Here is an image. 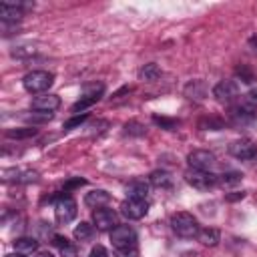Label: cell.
<instances>
[{
  "label": "cell",
  "mask_w": 257,
  "mask_h": 257,
  "mask_svg": "<svg viewBox=\"0 0 257 257\" xmlns=\"http://www.w3.org/2000/svg\"><path fill=\"white\" fill-rule=\"evenodd\" d=\"M14 249L22 255L36 253L38 251V241L34 237H18V239H14Z\"/></svg>",
  "instance_id": "ac0fdd59"
},
{
  "label": "cell",
  "mask_w": 257,
  "mask_h": 257,
  "mask_svg": "<svg viewBox=\"0 0 257 257\" xmlns=\"http://www.w3.org/2000/svg\"><path fill=\"white\" fill-rule=\"evenodd\" d=\"M88 118V112H82V114H74L72 118H68L66 122H64V131H72V128H76V126H80L84 120Z\"/></svg>",
  "instance_id": "f1b7e54d"
},
{
  "label": "cell",
  "mask_w": 257,
  "mask_h": 257,
  "mask_svg": "<svg viewBox=\"0 0 257 257\" xmlns=\"http://www.w3.org/2000/svg\"><path fill=\"white\" fill-rule=\"evenodd\" d=\"M229 155L239 161H251L257 157V145L251 139H237L229 145Z\"/></svg>",
  "instance_id": "ba28073f"
},
{
  "label": "cell",
  "mask_w": 257,
  "mask_h": 257,
  "mask_svg": "<svg viewBox=\"0 0 257 257\" xmlns=\"http://www.w3.org/2000/svg\"><path fill=\"white\" fill-rule=\"evenodd\" d=\"M241 179H243L241 173H237V171H229V173H223V175L217 177V185H221V187H235V185L241 183Z\"/></svg>",
  "instance_id": "603a6c76"
},
{
  "label": "cell",
  "mask_w": 257,
  "mask_h": 257,
  "mask_svg": "<svg viewBox=\"0 0 257 257\" xmlns=\"http://www.w3.org/2000/svg\"><path fill=\"white\" fill-rule=\"evenodd\" d=\"M245 197V193L243 191H235V193H229V195H225V199L229 201V203H235V201H241Z\"/></svg>",
  "instance_id": "e575fe53"
},
{
  "label": "cell",
  "mask_w": 257,
  "mask_h": 257,
  "mask_svg": "<svg viewBox=\"0 0 257 257\" xmlns=\"http://www.w3.org/2000/svg\"><path fill=\"white\" fill-rule=\"evenodd\" d=\"M76 201L70 195H60L54 201V217L58 223H70L76 217Z\"/></svg>",
  "instance_id": "5b68a950"
},
{
  "label": "cell",
  "mask_w": 257,
  "mask_h": 257,
  "mask_svg": "<svg viewBox=\"0 0 257 257\" xmlns=\"http://www.w3.org/2000/svg\"><path fill=\"white\" fill-rule=\"evenodd\" d=\"M92 223L96 225L98 231H112L116 227V213L112 209H96L92 213Z\"/></svg>",
  "instance_id": "7c38bea8"
},
{
  "label": "cell",
  "mask_w": 257,
  "mask_h": 257,
  "mask_svg": "<svg viewBox=\"0 0 257 257\" xmlns=\"http://www.w3.org/2000/svg\"><path fill=\"white\" fill-rule=\"evenodd\" d=\"M149 213V201L147 199H126L120 205V215L128 221H139Z\"/></svg>",
  "instance_id": "52a82bcc"
},
{
  "label": "cell",
  "mask_w": 257,
  "mask_h": 257,
  "mask_svg": "<svg viewBox=\"0 0 257 257\" xmlns=\"http://www.w3.org/2000/svg\"><path fill=\"white\" fill-rule=\"evenodd\" d=\"M2 181L4 183H22V185H28V183H34L38 181V173L36 171H24V169H4L2 171Z\"/></svg>",
  "instance_id": "8fae6325"
},
{
  "label": "cell",
  "mask_w": 257,
  "mask_h": 257,
  "mask_svg": "<svg viewBox=\"0 0 257 257\" xmlns=\"http://www.w3.org/2000/svg\"><path fill=\"white\" fill-rule=\"evenodd\" d=\"M159 76H161V68H159L155 62H149V64H145V66L139 70V78L145 80V82H155Z\"/></svg>",
  "instance_id": "ffe728a7"
},
{
  "label": "cell",
  "mask_w": 257,
  "mask_h": 257,
  "mask_svg": "<svg viewBox=\"0 0 257 257\" xmlns=\"http://www.w3.org/2000/svg\"><path fill=\"white\" fill-rule=\"evenodd\" d=\"M86 181L84 179H80V177H76V179H70V181H66V185H64V191H70V189H76V187H80V185H84Z\"/></svg>",
  "instance_id": "836d02e7"
},
{
  "label": "cell",
  "mask_w": 257,
  "mask_h": 257,
  "mask_svg": "<svg viewBox=\"0 0 257 257\" xmlns=\"http://www.w3.org/2000/svg\"><path fill=\"white\" fill-rule=\"evenodd\" d=\"M52 243L60 249V247H64V245H66V243H70V241H68L66 237H62V235H54V237H52Z\"/></svg>",
  "instance_id": "d590c367"
},
{
  "label": "cell",
  "mask_w": 257,
  "mask_h": 257,
  "mask_svg": "<svg viewBox=\"0 0 257 257\" xmlns=\"http://www.w3.org/2000/svg\"><path fill=\"white\" fill-rule=\"evenodd\" d=\"M92 235H94V227L86 221H80L74 227V239L76 241H88V239H92Z\"/></svg>",
  "instance_id": "7402d4cb"
},
{
  "label": "cell",
  "mask_w": 257,
  "mask_h": 257,
  "mask_svg": "<svg viewBox=\"0 0 257 257\" xmlns=\"http://www.w3.org/2000/svg\"><path fill=\"white\" fill-rule=\"evenodd\" d=\"M98 98H100V96H90V94H84V96H82L78 102H74V104H72L70 112L78 114V110H80V112H82V110H86V108H88V106H92V104H94Z\"/></svg>",
  "instance_id": "484cf974"
},
{
  "label": "cell",
  "mask_w": 257,
  "mask_h": 257,
  "mask_svg": "<svg viewBox=\"0 0 257 257\" xmlns=\"http://www.w3.org/2000/svg\"><path fill=\"white\" fill-rule=\"evenodd\" d=\"M213 96L219 102H231L239 96V86L235 80H221L213 86Z\"/></svg>",
  "instance_id": "30bf717a"
},
{
  "label": "cell",
  "mask_w": 257,
  "mask_h": 257,
  "mask_svg": "<svg viewBox=\"0 0 257 257\" xmlns=\"http://www.w3.org/2000/svg\"><path fill=\"white\" fill-rule=\"evenodd\" d=\"M88 257H108V251L102 247V245H94L90 249V255Z\"/></svg>",
  "instance_id": "d6a6232c"
},
{
  "label": "cell",
  "mask_w": 257,
  "mask_h": 257,
  "mask_svg": "<svg viewBox=\"0 0 257 257\" xmlns=\"http://www.w3.org/2000/svg\"><path fill=\"white\" fill-rule=\"evenodd\" d=\"M229 122L239 131L241 128H245V131L257 128V112L253 108H249V106H243V104L233 106L229 110Z\"/></svg>",
  "instance_id": "3957f363"
},
{
  "label": "cell",
  "mask_w": 257,
  "mask_h": 257,
  "mask_svg": "<svg viewBox=\"0 0 257 257\" xmlns=\"http://www.w3.org/2000/svg\"><path fill=\"white\" fill-rule=\"evenodd\" d=\"M38 135V128L34 126H26V128H8L6 131V139H32Z\"/></svg>",
  "instance_id": "cb8c5ba5"
},
{
  "label": "cell",
  "mask_w": 257,
  "mask_h": 257,
  "mask_svg": "<svg viewBox=\"0 0 257 257\" xmlns=\"http://www.w3.org/2000/svg\"><path fill=\"white\" fill-rule=\"evenodd\" d=\"M199 128H203V131H221L223 128V120L221 118H215V116L201 118L199 120Z\"/></svg>",
  "instance_id": "83f0119b"
},
{
  "label": "cell",
  "mask_w": 257,
  "mask_h": 257,
  "mask_svg": "<svg viewBox=\"0 0 257 257\" xmlns=\"http://www.w3.org/2000/svg\"><path fill=\"white\" fill-rule=\"evenodd\" d=\"M116 257H139V249H137V247L116 249Z\"/></svg>",
  "instance_id": "1f68e13d"
},
{
  "label": "cell",
  "mask_w": 257,
  "mask_h": 257,
  "mask_svg": "<svg viewBox=\"0 0 257 257\" xmlns=\"http://www.w3.org/2000/svg\"><path fill=\"white\" fill-rule=\"evenodd\" d=\"M149 183L153 187H159V189H165V187H171V175L167 171H153L149 175Z\"/></svg>",
  "instance_id": "44dd1931"
},
{
  "label": "cell",
  "mask_w": 257,
  "mask_h": 257,
  "mask_svg": "<svg viewBox=\"0 0 257 257\" xmlns=\"http://www.w3.org/2000/svg\"><path fill=\"white\" fill-rule=\"evenodd\" d=\"M4 257H24V255H22V253H18V251H16V253H8V255H4Z\"/></svg>",
  "instance_id": "f35d334b"
},
{
  "label": "cell",
  "mask_w": 257,
  "mask_h": 257,
  "mask_svg": "<svg viewBox=\"0 0 257 257\" xmlns=\"http://www.w3.org/2000/svg\"><path fill=\"white\" fill-rule=\"evenodd\" d=\"M60 255L62 257H78V251H76V247L72 243H66L64 247H60Z\"/></svg>",
  "instance_id": "4dcf8cb0"
},
{
  "label": "cell",
  "mask_w": 257,
  "mask_h": 257,
  "mask_svg": "<svg viewBox=\"0 0 257 257\" xmlns=\"http://www.w3.org/2000/svg\"><path fill=\"white\" fill-rule=\"evenodd\" d=\"M253 42H255V44H257V40H255V38H253Z\"/></svg>",
  "instance_id": "ab89813d"
},
{
  "label": "cell",
  "mask_w": 257,
  "mask_h": 257,
  "mask_svg": "<svg viewBox=\"0 0 257 257\" xmlns=\"http://www.w3.org/2000/svg\"><path fill=\"white\" fill-rule=\"evenodd\" d=\"M185 96L191 100H205L207 96V84L203 80H189L185 84Z\"/></svg>",
  "instance_id": "9a60e30c"
},
{
  "label": "cell",
  "mask_w": 257,
  "mask_h": 257,
  "mask_svg": "<svg viewBox=\"0 0 257 257\" xmlns=\"http://www.w3.org/2000/svg\"><path fill=\"white\" fill-rule=\"evenodd\" d=\"M124 133L126 135H133V137H143L145 135V126L139 124L137 120H131V122L124 124Z\"/></svg>",
  "instance_id": "f546056e"
},
{
  "label": "cell",
  "mask_w": 257,
  "mask_h": 257,
  "mask_svg": "<svg viewBox=\"0 0 257 257\" xmlns=\"http://www.w3.org/2000/svg\"><path fill=\"white\" fill-rule=\"evenodd\" d=\"M247 98H249L251 102H257V88H251L249 94H247Z\"/></svg>",
  "instance_id": "8d00e7d4"
},
{
  "label": "cell",
  "mask_w": 257,
  "mask_h": 257,
  "mask_svg": "<svg viewBox=\"0 0 257 257\" xmlns=\"http://www.w3.org/2000/svg\"><path fill=\"white\" fill-rule=\"evenodd\" d=\"M32 257H54L50 251H36V253H32Z\"/></svg>",
  "instance_id": "74e56055"
},
{
  "label": "cell",
  "mask_w": 257,
  "mask_h": 257,
  "mask_svg": "<svg viewBox=\"0 0 257 257\" xmlns=\"http://www.w3.org/2000/svg\"><path fill=\"white\" fill-rule=\"evenodd\" d=\"M108 201H110V195H108L104 189H94V191H90V193L84 195V203H86L88 207H92V209H100V207H104Z\"/></svg>",
  "instance_id": "2e32d148"
},
{
  "label": "cell",
  "mask_w": 257,
  "mask_h": 257,
  "mask_svg": "<svg viewBox=\"0 0 257 257\" xmlns=\"http://www.w3.org/2000/svg\"><path fill=\"white\" fill-rule=\"evenodd\" d=\"M124 193L128 199H147L149 195V183L137 179V181H131L126 187H124Z\"/></svg>",
  "instance_id": "e0dca14e"
},
{
  "label": "cell",
  "mask_w": 257,
  "mask_h": 257,
  "mask_svg": "<svg viewBox=\"0 0 257 257\" xmlns=\"http://www.w3.org/2000/svg\"><path fill=\"white\" fill-rule=\"evenodd\" d=\"M60 106V98L56 94H40V96H34L32 98V108L36 112H48L52 114V110H56Z\"/></svg>",
  "instance_id": "4fadbf2b"
},
{
  "label": "cell",
  "mask_w": 257,
  "mask_h": 257,
  "mask_svg": "<svg viewBox=\"0 0 257 257\" xmlns=\"http://www.w3.org/2000/svg\"><path fill=\"white\" fill-rule=\"evenodd\" d=\"M24 8L26 6L22 2H2L0 4V18H2V22H8V20L16 22V20H20L24 16Z\"/></svg>",
  "instance_id": "5bb4252c"
},
{
  "label": "cell",
  "mask_w": 257,
  "mask_h": 257,
  "mask_svg": "<svg viewBox=\"0 0 257 257\" xmlns=\"http://www.w3.org/2000/svg\"><path fill=\"white\" fill-rule=\"evenodd\" d=\"M185 181L197 189V191H209L217 185V175H213L211 171H197V169H189L185 173Z\"/></svg>",
  "instance_id": "277c9868"
},
{
  "label": "cell",
  "mask_w": 257,
  "mask_h": 257,
  "mask_svg": "<svg viewBox=\"0 0 257 257\" xmlns=\"http://www.w3.org/2000/svg\"><path fill=\"white\" fill-rule=\"evenodd\" d=\"M197 239H199L203 245H207V247H215V245L221 241V233H219L217 229H213V227H207V229H201V231H199Z\"/></svg>",
  "instance_id": "d6986e66"
},
{
  "label": "cell",
  "mask_w": 257,
  "mask_h": 257,
  "mask_svg": "<svg viewBox=\"0 0 257 257\" xmlns=\"http://www.w3.org/2000/svg\"><path fill=\"white\" fill-rule=\"evenodd\" d=\"M110 241L114 249H124V247H137V233L128 225H116L110 231Z\"/></svg>",
  "instance_id": "8992f818"
},
{
  "label": "cell",
  "mask_w": 257,
  "mask_h": 257,
  "mask_svg": "<svg viewBox=\"0 0 257 257\" xmlns=\"http://www.w3.org/2000/svg\"><path fill=\"white\" fill-rule=\"evenodd\" d=\"M187 163L191 169H197V171H213V167L217 165V159L213 153L197 149V151L187 155Z\"/></svg>",
  "instance_id": "9c48e42d"
},
{
  "label": "cell",
  "mask_w": 257,
  "mask_h": 257,
  "mask_svg": "<svg viewBox=\"0 0 257 257\" xmlns=\"http://www.w3.org/2000/svg\"><path fill=\"white\" fill-rule=\"evenodd\" d=\"M235 76L241 78V82H245V84H253L255 82V72H253V68L249 64H239L235 68Z\"/></svg>",
  "instance_id": "d4e9b609"
},
{
  "label": "cell",
  "mask_w": 257,
  "mask_h": 257,
  "mask_svg": "<svg viewBox=\"0 0 257 257\" xmlns=\"http://www.w3.org/2000/svg\"><path fill=\"white\" fill-rule=\"evenodd\" d=\"M54 82V74L48 72V70H32L24 76L22 84L24 88L30 92V94H40V92H46Z\"/></svg>",
  "instance_id": "7a4b0ae2"
},
{
  "label": "cell",
  "mask_w": 257,
  "mask_h": 257,
  "mask_svg": "<svg viewBox=\"0 0 257 257\" xmlns=\"http://www.w3.org/2000/svg\"><path fill=\"white\" fill-rule=\"evenodd\" d=\"M171 229H173L179 237H185V239H193V237H197L199 231H201L199 221H197L191 213H185V211L175 213V215L171 217Z\"/></svg>",
  "instance_id": "6da1fadb"
},
{
  "label": "cell",
  "mask_w": 257,
  "mask_h": 257,
  "mask_svg": "<svg viewBox=\"0 0 257 257\" xmlns=\"http://www.w3.org/2000/svg\"><path fill=\"white\" fill-rule=\"evenodd\" d=\"M153 122L165 131H177L179 126V120L177 118H169V116H159V114H153Z\"/></svg>",
  "instance_id": "4316f807"
}]
</instances>
